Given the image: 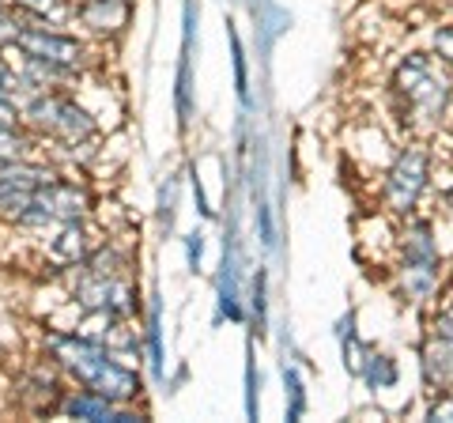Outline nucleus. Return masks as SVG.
I'll use <instances>...</instances> for the list:
<instances>
[{
    "instance_id": "obj_18",
    "label": "nucleus",
    "mask_w": 453,
    "mask_h": 423,
    "mask_svg": "<svg viewBox=\"0 0 453 423\" xmlns=\"http://www.w3.org/2000/svg\"><path fill=\"white\" fill-rule=\"evenodd\" d=\"M19 12L8 4V0H0V50H8L12 42H16V35H19Z\"/></svg>"
},
{
    "instance_id": "obj_11",
    "label": "nucleus",
    "mask_w": 453,
    "mask_h": 423,
    "mask_svg": "<svg viewBox=\"0 0 453 423\" xmlns=\"http://www.w3.org/2000/svg\"><path fill=\"white\" fill-rule=\"evenodd\" d=\"M393 288L404 303H431L442 288V265H423V261H401L393 276Z\"/></svg>"
},
{
    "instance_id": "obj_23",
    "label": "nucleus",
    "mask_w": 453,
    "mask_h": 423,
    "mask_svg": "<svg viewBox=\"0 0 453 423\" xmlns=\"http://www.w3.org/2000/svg\"><path fill=\"white\" fill-rule=\"evenodd\" d=\"M283 382H288V389H291V419L303 412V404H306V397H303V382H299V374L295 371H283Z\"/></svg>"
},
{
    "instance_id": "obj_7",
    "label": "nucleus",
    "mask_w": 453,
    "mask_h": 423,
    "mask_svg": "<svg viewBox=\"0 0 453 423\" xmlns=\"http://www.w3.org/2000/svg\"><path fill=\"white\" fill-rule=\"evenodd\" d=\"M431 163L434 159L423 144H408L393 159L386 181H381V208H386L389 216L404 219L419 208L423 193H427V186H431Z\"/></svg>"
},
{
    "instance_id": "obj_10",
    "label": "nucleus",
    "mask_w": 453,
    "mask_h": 423,
    "mask_svg": "<svg viewBox=\"0 0 453 423\" xmlns=\"http://www.w3.org/2000/svg\"><path fill=\"white\" fill-rule=\"evenodd\" d=\"M57 416H68V419H95V423H133V419H144V412H136L133 404H118V401H106L91 389H65L61 401H57Z\"/></svg>"
},
{
    "instance_id": "obj_6",
    "label": "nucleus",
    "mask_w": 453,
    "mask_h": 423,
    "mask_svg": "<svg viewBox=\"0 0 453 423\" xmlns=\"http://www.w3.org/2000/svg\"><path fill=\"white\" fill-rule=\"evenodd\" d=\"M73 303L83 314H110L118 321H133L140 314V291L129 273L121 276H98L76 265L73 276Z\"/></svg>"
},
{
    "instance_id": "obj_5",
    "label": "nucleus",
    "mask_w": 453,
    "mask_h": 423,
    "mask_svg": "<svg viewBox=\"0 0 453 423\" xmlns=\"http://www.w3.org/2000/svg\"><path fill=\"white\" fill-rule=\"evenodd\" d=\"M91 212H95L91 189L83 186V181H76V178H61V174H57L50 186H42L35 193L31 208L19 212L12 223H16V231L46 238L53 227H61V223H88Z\"/></svg>"
},
{
    "instance_id": "obj_17",
    "label": "nucleus",
    "mask_w": 453,
    "mask_h": 423,
    "mask_svg": "<svg viewBox=\"0 0 453 423\" xmlns=\"http://www.w3.org/2000/svg\"><path fill=\"white\" fill-rule=\"evenodd\" d=\"M35 133L23 129V125H16V129H0V166L12 163V159H23V155H31L35 148Z\"/></svg>"
},
{
    "instance_id": "obj_4",
    "label": "nucleus",
    "mask_w": 453,
    "mask_h": 423,
    "mask_svg": "<svg viewBox=\"0 0 453 423\" xmlns=\"http://www.w3.org/2000/svg\"><path fill=\"white\" fill-rule=\"evenodd\" d=\"M23 129H31L38 140H53L61 148H83L98 136V121L83 103H76L68 91L61 88H46L38 91L31 103L19 110Z\"/></svg>"
},
{
    "instance_id": "obj_26",
    "label": "nucleus",
    "mask_w": 453,
    "mask_h": 423,
    "mask_svg": "<svg viewBox=\"0 0 453 423\" xmlns=\"http://www.w3.org/2000/svg\"><path fill=\"white\" fill-rule=\"evenodd\" d=\"M446 212H449V216H453V186L446 189Z\"/></svg>"
},
{
    "instance_id": "obj_14",
    "label": "nucleus",
    "mask_w": 453,
    "mask_h": 423,
    "mask_svg": "<svg viewBox=\"0 0 453 423\" xmlns=\"http://www.w3.org/2000/svg\"><path fill=\"white\" fill-rule=\"evenodd\" d=\"M50 235H53L50 238V258H53V265H61V269L80 265L95 246L88 223H61V227H53Z\"/></svg>"
},
{
    "instance_id": "obj_2",
    "label": "nucleus",
    "mask_w": 453,
    "mask_h": 423,
    "mask_svg": "<svg viewBox=\"0 0 453 423\" xmlns=\"http://www.w3.org/2000/svg\"><path fill=\"white\" fill-rule=\"evenodd\" d=\"M8 50L19 58L16 65H23L42 88H61V83L83 76L95 61L88 38L61 31L53 23H35V19L19 23V35Z\"/></svg>"
},
{
    "instance_id": "obj_19",
    "label": "nucleus",
    "mask_w": 453,
    "mask_h": 423,
    "mask_svg": "<svg viewBox=\"0 0 453 423\" xmlns=\"http://www.w3.org/2000/svg\"><path fill=\"white\" fill-rule=\"evenodd\" d=\"M431 326H434V333H438V336H446V341H453V291H446V295H442V306L434 310V321H431Z\"/></svg>"
},
{
    "instance_id": "obj_24",
    "label": "nucleus",
    "mask_w": 453,
    "mask_h": 423,
    "mask_svg": "<svg viewBox=\"0 0 453 423\" xmlns=\"http://www.w3.org/2000/svg\"><path fill=\"white\" fill-rule=\"evenodd\" d=\"M16 125H23V121H19V110L0 98V129H16Z\"/></svg>"
},
{
    "instance_id": "obj_9",
    "label": "nucleus",
    "mask_w": 453,
    "mask_h": 423,
    "mask_svg": "<svg viewBox=\"0 0 453 423\" xmlns=\"http://www.w3.org/2000/svg\"><path fill=\"white\" fill-rule=\"evenodd\" d=\"M133 12V0H73V27L95 42H113L129 31Z\"/></svg>"
},
{
    "instance_id": "obj_22",
    "label": "nucleus",
    "mask_w": 453,
    "mask_h": 423,
    "mask_svg": "<svg viewBox=\"0 0 453 423\" xmlns=\"http://www.w3.org/2000/svg\"><path fill=\"white\" fill-rule=\"evenodd\" d=\"M231 46H234V76H238V95L250 98V83H246V61H242V42L231 31Z\"/></svg>"
},
{
    "instance_id": "obj_12",
    "label": "nucleus",
    "mask_w": 453,
    "mask_h": 423,
    "mask_svg": "<svg viewBox=\"0 0 453 423\" xmlns=\"http://www.w3.org/2000/svg\"><path fill=\"white\" fill-rule=\"evenodd\" d=\"M401 261H423V265H442V253H438V238H434V227L431 219H419L416 212L404 216L401 223Z\"/></svg>"
},
{
    "instance_id": "obj_25",
    "label": "nucleus",
    "mask_w": 453,
    "mask_h": 423,
    "mask_svg": "<svg viewBox=\"0 0 453 423\" xmlns=\"http://www.w3.org/2000/svg\"><path fill=\"white\" fill-rule=\"evenodd\" d=\"M253 306H257V321H265V276L257 273V288H253Z\"/></svg>"
},
{
    "instance_id": "obj_20",
    "label": "nucleus",
    "mask_w": 453,
    "mask_h": 423,
    "mask_svg": "<svg viewBox=\"0 0 453 423\" xmlns=\"http://www.w3.org/2000/svg\"><path fill=\"white\" fill-rule=\"evenodd\" d=\"M427 419H442V423H453V389H442L438 397L431 401V408H427Z\"/></svg>"
},
{
    "instance_id": "obj_16",
    "label": "nucleus",
    "mask_w": 453,
    "mask_h": 423,
    "mask_svg": "<svg viewBox=\"0 0 453 423\" xmlns=\"http://www.w3.org/2000/svg\"><path fill=\"white\" fill-rule=\"evenodd\" d=\"M359 378H363V382L371 386V389H393V386H396V378H401V371H396V359H393V356H386V351H374V348H371V356H366Z\"/></svg>"
},
{
    "instance_id": "obj_15",
    "label": "nucleus",
    "mask_w": 453,
    "mask_h": 423,
    "mask_svg": "<svg viewBox=\"0 0 453 423\" xmlns=\"http://www.w3.org/2000/svg\"><path fill=\"white\" fill-rule=\"evenodd\" d=\"M8 4L19 12V19L73 27V0H8Z\"/></svg>"
},
{
    "instance_id": "obj_13",
    "label": "nucleus",
    "mask_w": 453,
    "mask_h": 423,
    "mask_svg": "<svg viewBox=\"0 0 453 423\" xmlns=\"http://www.w3.org/2000/svg\"><path fill=\"white\" fill-rule=\"evenodd\" d=\"M419 371H423V386L431 393L453 389V341L434 333L419 351Z\"/></svg>"
},
{
    "instance_id": "obj_1",
    "label": "nucleus",
    "mask_w": 453,
    "mask_h": 423,
    "mask_svg": "<svg viewBox=\"0 0 453 423\" xmlns=\"http://www.w3.org/2000/svg\"><path fill=\"white\" fill-rule=\"evenodd\" d=\"M42 356L57 363V371H61L68 382L91 389L106 401L136 404V397L144 393L136 366L121 363L103 341H91V336H83V333H50L46 344H42Z\"/></svg>"
},
{
    "instance_id": "obj_3",
    "label": "nucleus",
    "mask_w": 453,
    "mask_h": 423,
    "mask_svg": "<svg viewBox=\"0 0 453 423\" xmlns=\"http://www.w3.org/2000/svg\"><path fill=\"white\" fill-rule=\"evenodd\" d=\"M393 95L401 98L404 121L416 129H438L449 114L453 83L442 73V61L431 53H408L393 73Z\"/></svg>"
},
{
    "instance_id": "obj_21",
    "label": "nucleus",
    "mask_w": 453,
    "mask_h": 423,
    "mask_svg": "<svg viewBox=\"0 0 453 423\" xmlns=\"http://www.w3.org/2000/svg\"><path fill=\"white\" fill-rule=\"evenodd\" d=\"M434 53H438V61L453 65V27H438L434 31Z\"/></svg>"
},
{
    "instance_id": "obj_8",
    "label": "nucleus",
    "mask_w": 453,
    "mask_h": 423,
    "mask_svg": "<svg viewBox=\"0 0 453 423\" xmlns=\"http://www.w3.org/2000/svg\"><path fill=\"white\" fill-rule=\"evenodd\" d=\"M53 178H57L53 166L42 163V159H31V155L4 163V166H0V216L12 223L19 212L31 208L35 193L42 186H50Z\"/></svg>"
}]
</instances>
